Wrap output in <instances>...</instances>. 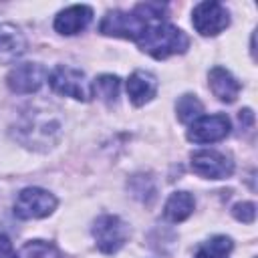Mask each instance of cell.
<instances>
[{"label":"cell","instance_id":"1","mask_svg":"<svg viewBox=\"0 0 258 258\" xmlns=\"http://www.w3.org/2000/svg\"><path fill=\"white\" fill-rule=\"evenodd\" d=\"M167 6L159 2H143L137 4L133 10H111L99 24V32L105 36H119L127 40H139L145 30L159 22L165 14Z\"/></svg>","mask_w":258,"mask_h":258},{"label":"cell","instance_id":"2","mask_svg":"<svg viewBox=\"0 0 258 258\" xmlns=\"http://www.w3.org/2000/svg\"><path fill=\"white\" fill-rule=\"evenodd\" d=\"M14 135L22 145L44 151L56 143L60 135V119L50 107H28L20 115Z\"/></svg>","mask_w":258,"mask_h":258},{"label":"cell","instance_id":"3","mask_svg":"<svg viewBox=\"0 0 258 258\" xmlns=\"http://www.w3.org/2000/svg\"><path fill=\"white\" fill-rule=\"evenodd\" d=\"M137 44L143 52L161 60L171 54H183L189 46V38L181 28L173 24L155 22L145 30V34L137 40Z\"/></svg>","mask_w":258,"mask_h":258},{"label":"cell","instance_id":"4","mask_svg":"<svg viewBox=\"0 0 258 258\" xmlns=\"http://www.w3.org/2000/svg\"><path fill=\"white\" fill-rule=\"evenodd\" d=\"M48 85L54 93L73 97L77 101H91L93 97V89L85 73L67 64H58L48 73Z\"/></svg>","mask_w":258,"mask_h":258},{"label":"cell","instance_id":"5","mask_svg":"<svg viewBox=\"0 0 258 258\" xmlns=\"http://www.w3.org/2000/svg\"><path fill=\"white\" fill-rule=\"evenodd\" d=\"M91 232H93V238H95L97 248L103 254H115V252H119L125 246L127 238H129L127 224L119 216H113V214L99 216L93 222Z\"/></svg>","mask_w":258,"mask_h":258},{"label":"cell","instance_id":"6","mask_svg":"<svg viewBox=\"0 0 258 258\" xmlns=\"http://www.w3.org/2000/svg\"><path fill=\"white\" fill-rule=\"evenodd\" d=\"M56 198L42 187H24L14 202V216L20 220H38L52 214Z\"/></svg>","mask_w":258,"mask_h":258},{"label":"cell","instance_id":"7","mask_svg":"<svg viewBox=\"0 0 258 258\" xmlns=\"http://www.w3.org/2000/svg\"><path fill=\"white\" fill-rule=\"evenodd\" d=\"M191 22H194V28L202 36H216V34H220L222 30L228 28L230 12H228V8L224 4L206 0V2H200L194 8Z\"/></svg>","mask_w":258,"mask_h":258},{"label":"cell","instance_id":"8","mask_svg":"<svg viewBox=\"0 0 258 258\" xmlns=\"http://www.w3.org/2000/svg\"><path fill=\"white\" fill-rule=\"evenodd\" d=\"M189 163H191L194 173L208 177V179H226L234 171L232 157L220 151H212V149H202V151L191 153Z\"/></svg>","mask_w":258,"mask_h":258},{"label":"cell","instance_id":"9","mask_svg":"<svg viewBox=\"0 0 258 258\" xmlns=\"http://www.w3.org/2000/svg\"><path fill=\"white\" fill-rule=\"evenodd\" d=\"M230 129H232L230 119L224 113L202 115L189 125L187 139L194 143H216V141H222L224 137H228Z\"/></svg>","mask_w":258,"mask_h":258},{"label":"cell","instance_id":"10","mask_svg":"<svg viewBox=\"0 0 258 258\" xmlns=\"http://www.w3.org/2000/svg\"><path fill=\"white\" fill-rule=\"evenodd\" d=\"M46 79V69L38 62H22V64H16L8 77H6V85L12 93H18V95H30V93H36L42 83Z\"/></svg>","mask_w":258,"mask_h":258},{"label":"cell","instance_id":"11","mask_svg":"<svg viewBox=\"0 0 258 258\" xmlns=\"http://www.w3.org/2000/svg\"><path fill=\"white\" fill-rule=\"evenodd\" d=\"M93 18V8L91 6H85V4H75V6H69L64 10H60L54 18V30L58 34H64V36H73V34H79L81 30H85L89 26Z\"/></svg>","mask_w":258,"mask_h":258},{"label":"cell","instance_id":"12","mask_svg":"<svg viewBox=\"0 0 258 258\" xmlns=\"http://www.w3.org/2000/svg\"><path fill=\"white\" fill-rule=\"evenodd\" d=\"M26 52V38L18 26L10 22L0 24V62L10 64Z\"/></svg>","mask_w":258,"mask_h":258},{"label":"cell","instance_id":"13","mask_svg":"<svg viewBox=\"0 0 258 258\" xmlns=\"http://www.w3.org/2000/svg\"><path fill=\"white\" fill-rule=\"evenodd\" d=\"M157 93V79L149 71H133L127 81V95L135 107L149 103Z\"/></svg>","mask_w":258,"mask_h":258},{"label":"cell","instance_id":"14","mask_svg":"<svg viewBox=\"0 0 258 258\" xmlns=\"http://www.w3.org/2000/svg\"><path fill=\"white\" fill-rule=\"evenodd\" d=\"M208 79H210L208 83H210L212 93H214L220 101H224V103H234V101H236V97H238V93H240V83L236 81V77H234L228 69H224V67H214V69L210 71Z\"/></svg>","mask_w":258,"mask_h":258},{"label":"cell","instance_id":"15","mask_svg":"<svg viewBox=\"0 0 258 258\" xmlns=\"http://www.w3.org/2000/svg\"><path fill=\"white\" fill-rule=\"evenodd\" d=\"M194 208H196V200L189 191H173L163 206V216L169 222H183L191 216Z\"/></svg>","mask_w":258,"mask_h":258},{"label":"cell","instance_id":"16","mask_svg":"<svg viewBox=\"0 0 258 258\" xmlns=\"http://www.w3.org/2000/svg\"><path fill=\"white\" fill-rule=\"evenodd\" d=\"M234 244L228 236H214L208 242H204L194 258H230Z\"/></svg>","mask_w":258,"mask_h":258},{"label":"cell","instance_id":"17","mask_svg":"<svg viewBox=\"0 0 258 258\" xmlns=\"http://www.w3.org/2000/svg\"><path fill=\"white\" fill-rule=\"evenodd\" d=\"M119 87H121V81H119V77H115V75H101V77H97L95 83L91 85L93 93H95L101 101H105V103H115V101H117V97H119Z\"/></svg>","mask_w":258,"mask_h":258},{"label":"cell","instance_id":"18","mask_svg":"<svg viewBox=\"0 0 258 258\" xmlns=\"http://www.w3.org/2000/svg\"><path fill=\"white\" fill-rule=\"evenodd\" d=\"M175 111L181 123H194L198 117H202L204 105L196 95H181L175 103Z\"/></svg>","mask_w":258,"mask_h":258},{"label":"cell","instance_id":"19","mask_svg":"<svg viewBox=\"0 0 258 258\" xmlns=\"http://www.w3.org/2000/svg\"><path fill=\"white\" fill-rule=\"evenodd\" d=\"M16 258H60V254L50 242L30 240L18 250Z\"/></svg>","mask_w":258,"mask_h":258},{"label":"cell","instance_id":"20","mask_svg":"<svg viewBox=\"0 0 258 258\" xmlns=\"http://www.w3.org/2000/svg\"><path fill=\"white\" fill-rule=\"evenodd\" d=\"M232 214L238 222H244V224H252L254 218H256V206L252 202H240L232 208Z\"/></svg>","mask_w":258,"mask_h":258},{"label":"cell","instance_id":"21","mask_svg":"<svg viewBox=\"0 0 258 258\" xmlns=\"http://www.w3.org/2000/svg\"><path fill=\"white\" fill-rule=\"evenodd\" d=\"M0 258H16L14 248H12V242L4 234H0Z\"/></svg>","mask_w":258,"mask_h":258}]
</instances>
